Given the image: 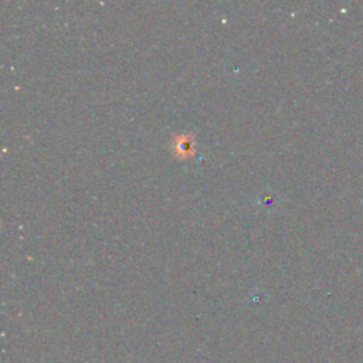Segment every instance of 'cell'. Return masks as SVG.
<instances>
[{"mask_svg": "<svg viewBox=\"0 0 363 363\" xmlns=\"http://www.w3.org/2000/svg\"><path fill=\"white\" fill-rule=\"evenodd\" d=\"M173 155L179 159H189L194 156V138L189 133L176 135L172 140Z\"/></svg>", "mask_w": 363, "mask_h": 363, "instance_id": "obj_1", "label": "cell"}]
</instances>
